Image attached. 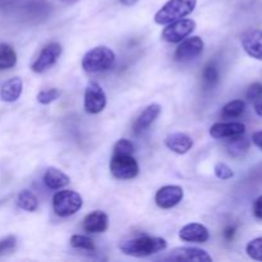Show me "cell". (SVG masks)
<instances>
[{
  "label": "cell",
  "instance_id": "cell-1",
  "mask_svg": "<svg viewBox=\"0 0 262 262\" xmlns=\"http://www.w3.org/2000/svg\"><path fill=\"white\" fill-rule=\"evenodd\" d=\"M166 247H168L166 241L159 237H140L124 241L119 245V250L124 255L133 256V257H147L161 252Z\"/></svg>",
  "mask_w": 262,
  "mask_h": 262
},
{
  "label": "cell",
  "instance_id": "cell-2",
  "mask_svg": "<svg viewBox=\"0 0 262 262\" xmlns=\"http://www.w3.org/2000/svg\"><path fill=\"white\" fill-rule=\"evenodd\" d=\"M196 5L197 0H169L158 10L154 19L158 25L166 26L191 14Z\"/></svg>",
  "mask_w": 262,
  "mask_h": 262
},
{
  "label": "cell",
  "instance_id": "cell-3",
  "mask_svg": "<svg viewBox=\"0 0 262 262\" xmlns=\"http://www.w3.org/2000/svg\"><path fill=\"white\" fill-rule=\"evenodd\" d=\"M115 63V54L106 46H96L84 54L82 68L89 73H99L112 68Z\"/></svg>",
  "mask_w": 262,
  "mask_h": 262
},
{
  "label": "cell",
  "instance_id": "cell-4",
  "mask_svg": "<svg viewBox=\"0 0 262 262\" xmlns=\"http://www.w3.org/2000/svg\"><path fill=\"white\" fill-rule=\"evenodd\" d=\"M83 206V199L76 191H59L53 197V209L56 215L61 217L71 216Z\"/></svg>",
  "mask_w": 262,
  "mask_h": 262
},
{
  "label": "cell",
  "instance_id": "cell-5",
  "mask_svg": "<svg viewBox=\"0 0 262 262\" xmlns=\"http://www.w3.org/2000/svg\"><path fill=\"white\" fill-rule=\"evenodd\" d=\"M110 171L113 177L120 181L133 179L138 176L140 166L132 154H115L113 152L110 160Z\"/></svg>",
  "mask_w": 262,
  "mask_h": 262
},
{
  "label": "cell",
  "instance_id": "cell-6",
  "mask_svg": "<svg viewBox=\"0 0 262 262\" xmlns=\"http://www.w3.org/2000/svg\"><path fill=\"white\" fill-rule=\"evenodd\" d=\"M194 30H196V22L193 19L181 18V19L174 20V22L166 25L163 33H161V37L166 42L177 43L183 41L186 37H188Z\"/></svg>",
  "mask_w": 262,
  "mask_h": 262
},
{
  "label": "cell",
  "instance_id": "cell-7",
  "mask_svg": "<svg viewBox=\"0 0 262 262\" xmlns=\"http://www.w3.org/2000/svg\"><path fill=\"white\" fill-rule=\"evenodd\" d=\"M84 110L89 114H99L106 106V95L96 82H90L84 91Z\"/></svg>",
  "mask_w": 262,
  "mask_h": 262
},
{
  "label": "cell",
  "instance_id": "cell-8",
  "mask_svg": "<svg viewBox=\"0 0 262 262\" xmlns=\"http://www.w3.org/2000/svg\"><path fill=\"white\" fill-rule=\"evenodd\" d=\"M61 48L60 43L58 42H51L49 45H46L45 48L41 50V53L38 54L37 59L32 63L31 69H32L35 73H43V72L48 71L49 68L54 66V64L58 61V59L60 58Z\"/></svg>",
  "mask_w": 262,
  "mask_h": 262
},
{
  "label": "cell",
  "instance_id": "cell-9",
  "mask_svg": "<svg viewBox=\"0 0 262 262\" xmlns=\"http://www.w3.org/2000/svg\"><path fill=\"white\" fill-rule=\"evenodd\" d=\"M204 48V40L200 36H192V37L186 38L184 41H181L179 46L177 48L176 54H174V58L178 61L192 60V59L201 55Z\"/></svg>",
  "mask_w": 262,
  "mask_h": 262
},
{
  "label": "cell",
  "instance_id": "cell-10",
  "mask_svg": "<svg viewBox=\"0 0 262 262\" xmlns=\"http://www.w3.org/2000/svg\"><path fill=\"white\" fill-rule=\"evenodd\" d=\"M184 191L179 186H164L156 192L155 202L160 209H171L183 200Z\"/></svg>",
  "mask_w": 262,
  "mask_h": 262
},
{
  "label": "cell",
  "instance_id": "cell-11",
  "mask_svg": "<svg viewBox=\"0 0 262 262\" xmlns=\"http://www.w3.org/2000/svg\"><path fill=\"white\" fill-rule=\"evenodd\" d=\"M164 260L169 261H196V262H211L212 257L204 250L194 247H178L170 251Z\"/></svg>",
  "mask_w": 262,
  "mask_h": 262
},
{
  "label": "cell",
  "instance_id": "cell-12",
  "mask_svg": "<svg viewBox=\"0 0 262 262\" xmlns=\"http://www.w3.org/2000/svg\"><path fill=\"white\" fill-rule=\"evenodd\" d=\"M246 132V125L239 122L215 123L210 128V136L215 140H229V138L243 136Z\"/></svg>",
  "mask_w": 262,
  "mask_h": 262
},
{
  "label": "cell",
  "instance_id": "cell-13",
  "mask_svg": "<svg viewBox=\"0 0 262 262\" xmlns=\"http://www.w3.org/2000/svg\"><path fill=\"white\" fill-rule=\"evenodd\" d=\"M242 48L251 58L256 60L262 61V31L261 30H251L243 33L242 38Z\"/></svg>",
  "mask_w": 262,
  "mask_h": 262
},
{
  "label": "cell",
  "instance_id": "cell-14",
  "mask_svg": "<svg viewBox=\"0 0 262 262\" xmlns=\"http://www.w3.org/2000/svg\"><path fill=\"white\" fill-rule=\"evenodd\" d=\"M179 238L184 242L192 243H205L209 241L210 232L205 225L199 223H191L187 224L179 230Z\"/></svg>",
  "mask_w": 262,
  "mask_h": 262
},
{
  "label": "cell",
  "instance_id": "cell-15",
  "mask_svg": "<svg viewBox=\"0 0 262 262\" xmlns=\"http://www.w3.org/2000/svg\"><path fill=\"white\" fill-rule=\"evenodd\" d=\"M165 146L178 155H184L192 148L193 141L184 133H171V135L166 136Z\"/></svg>",
  "mask_w": 262,
  "mask_h": 262
},
{
  "label": "cell",
  "instance_id": "cell-16",
  "mask_svg": "<svg viewBox=\"0 0 262 262\" xmlns=\"http://www.w3.org/2000/svg\"><path fill=\"white\" fill-rule=\"evenodd\" d=\"M161 113V106L159 104H151L143 110L140 114V117L136 119L135 124H133V130L136 133H141L145 129H147L156 119L160 115Z\"/></svg>",
  "mask_w": 262,
  "mask_h": 262
},
{
  "label": "cell",
  "instance_id": "cell-17",
  "mask_svg": "<svg viewBox=\"0 0 262 262\" xmlns=\"http://www.w3.org/2000/svg\"><path fill=\"white\" fill-rule=\"evenodd\" d=\"M109 227V217L105 212H91L83 219V229L89 233H104Z\"/></svg>",
  "mask_w": 262,
  "mask_h": 262
},
{
  "label": "cell",
  "instance_id": "cell-18",
  "mask_svg": "<svg viewBox=\"0 0 262 262\" xmlns=\"http://www.w3.org/2000/svg\"><path fill=\"white\" fill-rule=\"evenodd\" d=\"M23 91V81L19 77H13L3 83L0 89V99L4 102H14L20 97Z\"/></svg>",
  "mask_w": 262,
  "mask_h": 262
},
{
  "label": "cell",
  "instance_id": "cell-19",
  "mask_svg": "<svg viewBox=\"0 0 262 262\" xmlns=\"http://www.w3.org/2000/svg\"><path fill=\"white\" fill-rule=\"evenodd\" d=\"M71 182L69 177L66 173L56 168H48L43 174V183L50 189H60L67 187Z\"/></svg>",
  "mask_w": 262,
  "mask_h": 262
},
{
  "label": "cell",
  "instance_id": "cell-20",
  "mask_svg": "<svg viewBox=\"0 0 262 262\" xmlns=\"http://www.w3.org/2000/svg\"><path fill=\"white\" fill-rule=\"evenodd\" d=\"M250 150V141L242 136L229 138V142L227 143V151L233 158H242Z\"/></svg>",
  "mask_w": 262,
  "mask_h": 262
},
{
  "label": "cell",
  "instance_id": "cell-21",
  "mask_svg": "<svg viewBox=\"0 0 262 262\" xmlns=\"http://www.w3.org/2000/svg\"><path fill=\"white\" fill-rule=\"evenodd\" d=\"M17 64L15 50L8 43H0V71L10 69Z\"/></svg>",
  "mask_w": 262,
  "mask_h": 262
},
{
  "label": "cell",
  "instance_id": "cell-22",
  "mask_svg": "<svg viewBox=\"0 0 262 262\" xmlns=\"http://www.w3.org/2000/svg\"><path fill=\"white\" fill-rule=\"evenodd\" d=\"M220 73L214 63H207L202 71V83L206 90H211L219 83Z\"/></svg>",
  "mask_w": 262,
  "mask_h": 262
},
{
  "label": "cell",
  "instance_id": "cell-23",
  "mask_svg": "<svg viewBox=\"0 0 262 262\" xmlns=\"http://www.w3.org/2000/svg\"><path fill=\"white\" fill-rule=\"evenodd\" d=\"M17 205L19 209L25 210V211L33 212L37 210L38 200H37V197L32 193V192L25 189V191H22L19 194H18Z\"/></svg>",
  "mask_w": 262,
  "mask_h": 262
},
{
  "label": "cell",
  "instance_id": "cell-24",
  "mask_svg": "<svg viewBox=\"0 0 262 262\" xmlns=\"http://www.w3.org/2000/svg\"><path fill=\"white\" fill-rule=\"evenodd\" d=\"M246 110V102L243 100H233L224 105L222 110L223 119H234V118L241 117Z\"/></svg>",
  "mask_w": 262,
  "mask_h": 262
},
{
  "label": "cell",
  "instance_id": "cell-25",
  "mask_svg": "<svg viewBox=\"0 0 262 262\" xmlns=\"http://www.w3.org/2000/svg\"><path fill=\"white\" fill-rule=\"evenodd\" d=\"M71 246L77 250H84V251H95V243L91 238L86 237V235L74 234L71 238Z\"/></svg>",
  "mask_w": 262,
  "mask_h": 262
},
{
  "label": "cell",
  "instance_id": "cell-26",
  "mask_svg": "<svg viewBox=\"0 0 262 262\" xmlns=\"http://www.w3.org/2000/svg\"><path fill=\"white\" fill-rule=\"evenodd\" d=\"M246 253L252 260L262 261V237L250 241L247 243V246H246Z\"/></svg>",
  "mask_w": 262,
  "mask_h": 262
},
{
  "label": "cell",
  "instance_id": "cell-27",
  "mask_svg": "<svg viewBox=\"0 0 262 262\" xmlns=\"http://www.w3.org/2000/svg\"><path fill=\"white\" fill-rule=\"evenodd\" d=\"M59 96H60V92L58 89L42 90L37 94V101L42 105H49L50 102L55 101Z\"/></svg>",
  "mask_w": 262,
  "mask_h": 262
},
{
  "label": "cell",
  "instance_id": "cell-28",
  "mask_svg": "<svg viewBox=\"0 0 262 262\" xmlns=\"http://www.w3.org/2000/svg\"><path fill=\"white\" fill-rule=\"evenodd\" d=\"M214 171L215 176L219 179H222V181H228V179H232L234 177V171L232 170V168L224 163H217L215 165Z\"/></svg>",
  "mask_w": 262,
  "mask_h": 262
},
{
  "label": "cell",
  "instance_id": "cell-29",
  "mask_svg": "<svg viewBox=\"0 0 262 262\" xmlns=\"http://www.w3.org/2000/svg\"><path fill=\"white\" fill-rule=\"evenodd\" d=\"M113 152L115 154H132L135 152V146L130 142L129 140H125V138H122V140L118 141L115 143L114 148H113Z\"/></svg>",
  "mask_w": 262,
  "mask_h": 262
},
{
  "label": "cell",
  "instance_id": "cell-30",
  "mask_svg": "<svg viewBox=\"0 0 262 262\" xmlns=\"http://www.w3.org/2000/svg\"><path fill=\"white\" fill-rule=\"evenodd\" d=\"M15 246H17V239L13 235L5 237L4 239L0 241V256H4L7 253H10L14 251Z\"/></svg>",
  "mask_w": 262,
  "mask_h": 262
},
{
  "label": "cell",
  "instance_id": "cell-31",
  "mask_svg": "<svg viewBox=\"0 0 262 262\" xmlns=\"http://www.w3.org/2000/svg\"><path fill=\"white\" fill-rule=\"evenodd\" d=\"M246 96H247V99L252 102L255 101V100H257L260 96H262V83H260V82H255V83L251 84V86L248 87Z\"/></svg>",
  "mask_w": 262,
  "mask_h": 262
},
{
  "label": "cell",
  "instance_id": "cell-32",
  "mask_svg": "<svg viewBox=\"0 0 262 262\" xmlns=\"http://www.w3.org/2000/svg\"><path fill=\"white\" fill-rule=\"evenodd\" d=\"M252 211L253 215H255L256 219L261 220L262 222V196L257 197L253 202V206H252Z\"/></svg>",
  "mask_w": 262,
  "mask_h": 262
},
{
  "label": "cell",
  "instance_id": "cell-33",
  "mask_svg": "<svg viewBox=\"0 0 262 262\" xmlns=\"http://www.w3.org/2000/svg\"><path fill=\"white\" fill-rule=\"evenodd\" d=\"M252 141L258 148L262 150V130H258V132H255L252 135Z\"/></svg>",
  "mask_w": 262,
  "mask_h": 262
},
{
  "label": "cell",
  "instance_id": "cell-34",
  "mask_svg": "<svg viewBox=\"0 0 262 262\" xmlns=\"http://www.w3.org/2000/svg\"><path fill=\"white\" fill-rule=\"evenodd\" d=\"M235 235V227H228L224 230V237L227 241H232Z\"/></svg>",
  "mask_w": 262,
  "mask_h": 262
},
{
  "label": "cell",
  "instance_id": "cell-35",
  "mask_svg": "<svg viewBox=\"0 0 262 262\" xmlns=\"http://www.w3.org/2000/svg\"><path fill=\"white\" fill-rule=\"evenodd\" d=\"M253 104H255L256 114H257L258 117H262V96L258 97L257 100H255V101H253Z\"/></svg>",
  "mask_w": 262,
  "mask_h": 262
},
{
  "label": "cell",
  "instance_id": "cell-36",
  "mask_svg": "<svg viewBox=\"0 0 262 262\" xmlns=\"http://www.w3.org/2000/svg\"><path fill=\"white\" fill-rule=\"evenodd\" d=\"M119 2L125 7H130V5H135L138 0H119Z\"/></svg>",
  "mask_w": 262,
  "mask_h": 262
},
{
  "label": "cell",
  "instance_id": "cell-37",
  "mask_svg": "<svg viewBox=\"0 0 262 262\" xmlns=\"http://www.w3.org/2000/svg\"><path fill=\"white\" fill-rule=\"evenodd\" d=\"M61 3H64V4H69V5H72V4H76L77 2H78V0H60Z\"/></svg>",
  "mask_w": 262,
  "mask_h": 262
}]
</instances>
